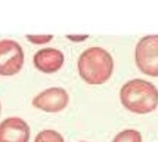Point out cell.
<instances>
[{
	"label": "cell",
	"instance_id": "6da1fadb",
	"mask_svg": "<svg viewBox=\"0 0 158 142\" xmlns=\"http://www.w3.org/2000/svg\"><path fill=\"white\" fill-rule=\"evenodd\" d=\"M120 101L135 114H148L158 107V88L143 79H131L120 89Z\"/></svg>",
	"mask_w": 158,
	"mask_h": 142
},
{
	"label": "cell",
	"instance_id": "7a4b0ae2",
	"mask_svg": "<svg viewBox=\"0 0 158 142\" xmlns=\"http://www.w3.org/2000/svg\"><path fill=\"white\" fill-rule=\"evenodd\" d=\"M78 74L89 84H102L112 75L114 59L101 46H92L83 50L77 61Z\"/></svg>",
	"mask_w": 158,
	"mask_h": 142
},
{
	"label": "cell",
	"instance_id": "3957f363",
	"mask_svg": "<svg viewBox=\"0 0 158 142\" xmlns=\"http://www.w3.org/2000/svg\"><path fill=\"white\" fill-rule=\"evenodd\" d=\"M135 62L143 74L158 77V34L143 36L135 49Z\"/></svg>",
	"mask_w": 158,
	"mask_h": 142
},
{
	"label": "cell",
	"instance_id": "277c9868",
	"mask_svg": "<svg viewBox=\"0 0 158 142\" xmlns=\"http://www.w3.org/2000/svg\"><path fill=\"white\" fill-rule=\"evenodd\" d=\"M24 65V49L12 39L0 40V75H14Z\"/></svg>",
	"mask_w": 158,
	"mask_h": 142
},
{
	"label": "cell",
	"instance_id": "5b68a950",
	"mask_svg": "<svg viewBox=\"0 0 158 142\" xmlns=\"http://www.w3.org/2000/svg\"><path fill=\"white\" fill-rule=\"evenodd\" d=\"M68 102L69 95L64 88H48L33 98V107L46 113H59Z\"/></svg>",
	"mask_w": 158,
	"mask_h": 142
},
{
	"label": "cell",
	"instance_id": "8992f818",
	"mask_svg": "<svg viewBox=\"0 0 158 142\" xmlns=\"http://www.w3.org/2000/svg\"><path fill=\"white\" fill-rule=\"evenodd\" d=\"M30 126L21 117H7L0 123V142H28Z\"/></svg>",
	"mask_w": 158,
	"mask_h": 142
},
{
	"label": "cell",
	"instance_id": "52a82bcc",
	"mask_svg": "<svg viewBox=\"0 0 158 142\" xmlns=\"http://www.w3.org/2000/svg\"><path fill=\"white\" fill-rule=\"evenodd\" d=\"M64 54L56 47H41L34 54V67L46 74L56 73L64 65Z\"/></svg>",
	"mask_w": 158,
	"mask_h": 142
},
{
	"label": "cell",
	"instance_id": "ba28073f",
	"mask_svg": "<svg viewBox=\"0 0 158 142\" xmlns=\"http://www.w3.org/2000/svg\"><path fill=\"white\" fill-rule=\"evenodd\" d=\"M111 142H142V133L136 129L120 130Z\"/></svg>",
	"mask_w": 158,
	"mask_h": 142
},
{
	"label": "cell",
	"instance_id": "9c48e42d",
	"mask_svg": "<svg viewBox=\"0 0 158 142\" xmlns=\"http://www.w3.org/2000/svg\"><path fill=\"white\" fill-rule=\"evenodd\" d=\"M34 142H65L64 136L53 129H44L35 135Z\"/></svg>",
	"mask_w": 158,
	"mask_h": 142
},
{
	"label": "cell",
	"instance_id": "30bf717a",
	"mask_svg": "<svg viewBox=\"0 0 158 142\" xmlns=\"http://www.w3.org/2000/svg\"><path fill=\"white\" fill-rule=\"evenodd\" d=\"M25 37H27L28 41H31L34 45H44V43H49L53 39L52 34H27Z\"/></svg>",
	"mask_w": 158,
	"mask_h": 142
},
{
	"label": "cell",
	"instance_id": "8fae6325",
	"mask_svg": "<svg viewBox=\"0 0 158 142\" xmlns=\"http://www.w3.org/2000/svg\"><path fill=\"white\" fill-rule=\"evenodd\" d=\"M87 37H89L87 34H81V36H78V34H68L67 36V39L73 41H83V40H86Z\"/></svg>",
	"mask_w": 158,
	"mask_h": 142
},
{
	"label": "cell",
	"instance_id": "7c38bea8",
	"mask_svg": "<svg viewBox=\"0 0 158 142\" xmlns=\"http://www.w3.org/2000/svg\"><path fill=\"white\" fill-rule=\"evenodd\" d=\"M78 142H89V141H78Z\"/></svg>",
	"mask_w": 158,
	"mask_h": 142
},
{
	"label": "cell",
	"instance_id": "4fadbf2b",
	"mask_svg": "<svg viewBox=\"0 0 158 142\" xmlns=\"http://www.w3.org/2000/svg\"><path fill=\"white\" fill-rule=\"evenodd\" d=\"M0 111H2V104H0Z\"/></svg>",
	"mask_w": 158,
	"mask_h": 142
}]
</instances>
